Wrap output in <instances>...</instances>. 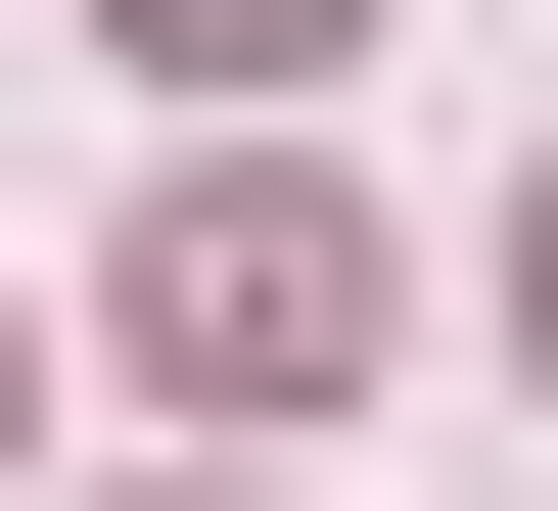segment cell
<instances>
[{
  "instance_id": "cell-1",
  "label": "cell",
  "mask_w": 558,
  "mask_h": 511,
  "mask_svg": "<svg viewBox=\"0 0 558 511\" xmlns=\"http://www.w3.org/2000/svg\"><path fill=\"white\" fill-rule=\"evenodd\" d=\"M140 373H186V418H326V373H373V233H326L279 139H186V186H140Z\"/></svg>"
},
{
  "instance_id": "cell-2",
  "label": "cell",
  "mask_w": 558,
  "mask_h": 511,
  "mask_svg": "<svg viewBox=\"0 0 558 511\" xmlns=\"http://www.w3.org/2000/svg\"><path fill=\"white\" fill-rule=\"evenodd\" d=\"M94 47H186V94H279V47H373V0H94Z\"/></svg>"
},
{
  "instance_id": "cell-3",
  "label": "cell",
  "mask_w": 558,
  "mask_h": 511,
  "mask_svg": "<svg viewBox=\"0 0 558 511\" xmlns=\"http://www.w3.org/2000/svg\"><path fill=\"white\" fill-rule=\"evenodd\" d=\"M512 326H558V186H512Z\"/></svg>"
}]
</instances>
